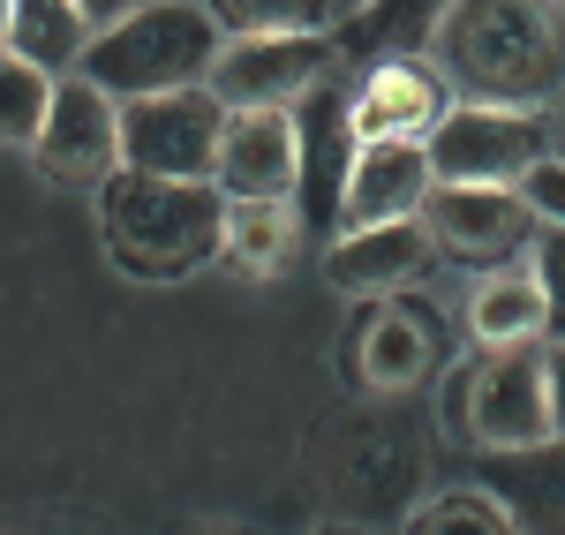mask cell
Returning a JSON list of instances; mask_svg holds the SVG:
<instances>
[{
	"instance_id": "cell-7",
	"label": "cell",
	"mask_w": 565,
	"mask_h": 535,
	"mask_svg": "<svg viewBox=\"0 0 565 535\" xmlns=\"http://www.w3.org/2000/svg\"><path fill=\"white\" fill-rule=\"evenodd\" d=\"M468 438L476 446H543L558 438L551 422V355L521 347H482V370L468 377Z\"/></svg>"
},
{
	"instance_id": "cell-18",
	"label": "cell",
	"mask_w": 565,
	"mask_h": 535,
	"mask_svg": "<svg viewBox=\"0 0 565 535\" xmlns=\"http://www.w3.org/2000/svg\"><path fill=\"white\" fill-rule=\"evenodd\" d=\"M354 370H362L370 393H407L430 370V324L407 310H377L354 340Z\"/></svg>"
},
{
	"instance_id": "cell-24",
	"label": "cell",
	"mask_w": 565,
	"mask_h": 535,
	"mask_svg": "<svg viewBox=\"0 0 565 535\" xmlns=\"http://www.w3.org/2000/svg\"><path fill=\"white\" fill-rule=\"evenodd\" d=\"M407 528H513V513L490 491H445V497H423Z\"/></svg>"
},
{
	"instance_id": "cell-14",
	"label": "cell",
	"mask_w": 565,
	"mask_h": 535,
	"mask_svg": "<svg viewBox=\"0 0 565 535\" xmlns=\"http://www.w3.org/2000/svg\"><path fill=\"white\" fill-rule=\"evenodd\" d=\"M430 226H423V212H407V220H377V226H348L340 242H332V257H324V271H332V287L340 295H392V287H407L415 271L430 265Z\"/></svg>"
},
{
	"instance_id": "cell-27",
	"label": "cell",
	"mask_w": 565,
	"mask_h": 535,
	"mask_svg": "<svg viewBox=\"0 0 565 535\" xmlns=\"http://www.w3.org/2000/svg\"><path fill=\"white\" fill-rule=\"evenodd\" d=\"M76 8H84L90 23L106 31V23H121V15H129V8H143V0H76Z\"/></svg>"
},
{
	"instance_id": "cell-23",
	"label": "cell",
	"mask_w": 565,
	"mask_h": 535,
	"mask_svg": "<svg viewBox=\"0 0 565 535\" xmlns=\"http://www.w3.org/2000/svg\"><path fill=\"white\" fill-rule=\"evenodd\" d=\"M527 271H535V287H543V332L551 340H565V226L535 220V234H527Z\"/></svg>"
},
{
	"instance_id": "cell-25",
	"label": "cell",
	"mask_w": 565,
	"mask_h": 535,
	"mask_svg": "<svg viewBox=\"0 0 565 535\" xmlns=\"http://www.w3.org/2000/svg\"><path fill=\"white\" fill-rule=\"evenodd\" d=\"M521 196H527V212L535 220H551V226H565V159L551 151V159H535L521 174Z\"/></svg>"
},
{
	"instance_id": "cell-17",
	"label": "cell",
	"mask_w": 565,
	"mask_h": 535,
	"mask_svg": "<svg viewBox=\"0 0 565 535\" xmlns=\"http://www.w3.org/2000/svg\"><path fill=\"white\" fill-rule=\"evenodd\" d=\"M90 31H98V23H90L76 0H15V15H8V45H15L23 61H39L45 76H76Z\"/></svg>"
},
{
	"instance_id": "cell-12",
	"label": "cell",
	"mask_w": 565,
	"mask_h": 535,
	"mask_svg": "<svg viewBox=\"0 0 565 535\" xmlns=\"http://www.w3.org/2000/svg\"><path fill=\"white\" fill-rule=\"evenodd\" d=\"M430 189H437V167H430V143L423 136H370L348 167L340 234L348 226H377V220H407V212H423Z\"/></svg>"
},
{
	"instance_id": "cell-9",
	"label": "cell",
	"mask_w": 565,
	"mask_h": 535,
	"mask_svg": "<svg viewBox=\"0 0 565 535\" xmlns=\"http://www.w3.org/2000/svg\"><path fill=\"white\" fill-rule=\"evenodd\" d=\"M31 151L45 159L53 181L98 189V181L121 167V106L90 84V76H61V84H53V114H45V129H39Z\"/></svg>"
},
{
	"instance_id": "cell-11",
	"label": "cell",
	"mask_w": 565,
	"mask_h": 535,
	"mask_svg": "<svg viewBox=\"0 0 565 535\" xmlns=\"http://www.w3.org/2000/svg\"><path fill=\"white\" fill-rule=\"evenodd\" d=\"M295 129H302V189H295V204H302V220L340 226L348 167H354V151H362V136H354V84H340V68L302 90Z\"/></svg>"
},
{
	"instance_id": "cell-21",
	"label": "cell",
	"mask_w": 565,
	"mask_h": 535,
	"mask_svg": "<svg viewBox=\"0 0 565 535\" xmlns=\"http://www.w3.org/2000/svg\"><path fill=\"white\" fill-rule=\"evenodd\" d=\"M53 84L39 61H23L15 45H0V143H39L45 114H53Z\"/></svg>"
},
{
	"instance_id": "cell-16",
	"label": "cell",
	"mask_w": 565,
	"mask_h": 535,
	"mask_svg": "<svg viewBox=\"0 0 565 535\" xmlns=\"http://www.w3.org/2000/svg\"><path fill=\"white\" fill-rule=\"evenodd\" d=\"M445 8H452V0H362L332 39H340V53L362 61V68H370V61H392V53H430Z\"/></svg>"
},
{
	"instance_id": "cell-10",
	"label": "cell",
	"mask_w": 565,
	"mask_h": 535,
	"mask_svg": "<svg viewBox=\"0 0 565 535\" xmlns=\"http://www.w3.org/2000/svg\"><path fill=\"white\" fill-rule=\"evenodd\" d=\"M212 181L226 196H295L302 189V129H295V106H226Z\"/></svg>"
},
{
	"instance_id": "cell-6",
	"label": "cell",
	"mask_w": 565,
	"mask_h": 535,
	"mask_svg": "<svg viewBox=\"0 0 565 535\" xmlns=\"http://www.w3.org/2000/svg\"><path fill=\"white\" fill-rule=\"evenodd\" d=\"M348 53L332 31H279V39H226L204 68L218 106H295L309 84H324Z\"/></svg>"
},
{
	"instance_id": "cell-2",
	"label": "cell",
	"mask_w": 565,
	"mask_h": 535,
	"mask_svg": "<svg viewBox=\"0 0 565 535\" xmlns=\"http://www.w3.org/2000/svg\"><path fill=\"white\" fill-rule=\"evenodd\" d=\"M106 212V249L136 279H181L226 257V189L218 181H181V174H136L114 167L98 181Z\"/></svg>"
},
{
	"instance_id": "cell-26",
	"label": "cell",
	"mask_w": 565,
	"mask_h": 535,
	"mask_svg": "<svg viewBox=\"0 0 565 535\" xmlns=\"http://www.w3.org/2000/svg\"><path fill=\"white\" fill-rule=\"evenodd\" d=\"M551 422H558V438H565V340L551 347Z\"/></svg>"
},
{
	"instance_id": "cell-1",
	"label": "cell",
	"mask_w": 565,
	"mask_h": 535,
	"mask_svg": "<svg viewBox=\"0 0 565 535\" xmlns=\"http://www.w3.org/2000/svg\"><path fill=\"white\" fill-rule=\"evenodd\" d=\"M430 61L452 98L551 114L565 98V0H452Z\"/></svg>"
},
{
	"instance_id": "cell-4",
	"label": "cell",
	"mask_w": 565,
	"mask_h": 535,
	"mask_svg": "<svg viewBox=\"0 0 565 535\" xmlns=\"http://www.w3.org/2000/svg\"><path fill=\"white\" fill-rule=\"evenodd\" d=\"M218 129H226V106L212 98V84H181V90H151V98H121V167H136V174L212 181Z\"/></svg>"
},
{
	"instance_id": "cell-13",
	"label": "cell",
	"mask_w": 565,
	"mask_h": 535,
	"mask_svg": "<svg viewBox=\"0 0 565 535\" xmlns=\"http://www.w3.org/2000/svg\"><path fill=\"white\" fill-rule=\"evenodd\" d=\"M445 98L452 84L437 76V61L423 53H392V61H370L354 76V136H430L445 121Z\"/></svg>"
},
{
	"instance_id": "cell-8",
	"label": "cell",
	"mask_w": 565,
	"mask_h": 535,
	"mask_svg": "<svg viewBox=\"0 0 565 535\" xmlns=\"http://www.w3.org/2000/svg\"><path fill=\"white\" fill-rule=\"evenodd\" d=\"M423 226L445 257H468V265H505L513 249H527L535 212H527L521 189H498V181H437L423 196Z\"/></svg>"
},
{
	"instance_id": "cell-5",
	"label": "cell",
	"mask_w": 565,
	"mask_h": 535,
	"mask_svg": "<svg viewBox=\"0 0 565 535\" xmlns=\"http://www.w3.org/2000/svg\"><path fill=\"white\" fill-rule=\"evenodd\" d=\"M430 167L437 181H498V189H521V174L535 159H551V121L543 114H513V106H445V121L430 136Z\"/></svg>"
},
{
	"instance_id": "cell-19",
	"label": "cell",
	"mask_w": 565,
	"mask_h": 535,
	"mask_svg": "<svg viewBox=\"0 0 565 535\" xmlns=\"http://www.w3.org/2000/svg\"><path fill=\"white\" fill-rule=\"evenodd\" d=\"M226 257L242 271H279L295 257V196H226Z\"/></svg>"
},
{
	"instance_id": "cell-22",
	"label": "cell",
	"mask_w": 565,
	"mask_h": 535,
	"mask_svg": "<svg viewBox=\"0 0 565 535\" xmlns=\"http://www.w3.org/2000/svg\"><path fill=\"white\" fill-rule=\"evenodd\" d=\"M226 39H279V31H340L332 0H212Z\"/></svg>"
},
{
	"instance_id": "cell-3",
	"label": "cell",
	"mask_w": 565,
	"mask_h": 535,
	"mask_svg": "<svg viewBox=\"0 0 565 535\" xmlns=\"http://www.w3.org/2000/svg\"><path fill=\"white\" fill-rule=\"evenodd\" d=\"M218 15L196 8V0H143L129 8L121 23L90 31L84 45V68L106 98H151V90H181V84H204L218 53Z\"/></svg>"
},
{
	"instance_id": "cell-20",
	"label": "cell",
	"mask_w": 565,
	"mask_h": 535,
	"mask_svg": "<svg viewBox=\"0 0 565 535\" xmlns=\"http://www.w3.org/2000/svg\"><path fill=\"white\" fill-rule=\"evenodd\" d=\"M468 324H476L482 347H521V340H543V287H535V271H505V279H490L476 302H468Z\"/></svg>"
},
{
	"instance_id": "cell-29",
	"label": "cell",
	"mask_w": 565,
	"mask_h": 535,
	"mask_svg": "<svg viewBox=\"0 0 565 535\" xmlns=\"http://www.w3.org/2000/svg\"><path fill=\"white\" fill-rule=\"evenodd\" d=\"M8 15H15V0H0V45H8Z\"/></svg>"
},
{
	"instance_id": "cell-15",
	"label": "cell",
	"mask_w": 565,
	"mask_h": 535,
	"mask_svg": "<svg viewBox=\"0 0 565 535\" xmlns=\"http://www.w3.org/2000/svg\"><path fill=\"white\" fill-rule=\"evenodd\" d=\"M482 491L513 513V528H565V438L482 446Z\"/></svg>"
},
{
	"instance_id": "cell-30",
	"label": "cell",
	"mask_w": 565,
	"mask_h": 535,
	"mask_svg": "<svg viewBox=\"0 0 565 535\" xmlns=\"http://www.w3.org/2000/svg\"><path fill=\"white\" fill-rule=\"evenodd\" d=\"M354 8H362V0H332V15H340V23H348V15H354Z\"/></svg>"
},
{
	"instance_id": "cell-28",
	"label": "cell",
	"mask_w": 565,
	"mask_h": 535,
	"mask_svg": "<svg viewBox=\"0 0 565 535\" xmlns=\"http://www.w3.org/2000/svg\"><path fill=\"white\" fill-rule=\"evenodd\" d=\"M551 114H558V121H551V151H558V159H565V98H558V106H551Z\"/></svg>"
}]
</instances>
